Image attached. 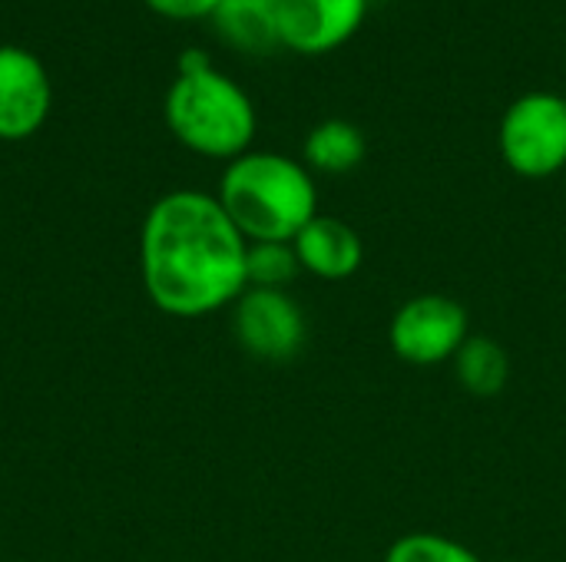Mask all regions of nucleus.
Instances as JSON below:
<instances>
[{
    "instance_id": "nucleus-1",
    "label": "nucleus",
    "mask_w": 566,
    "mask_h": 562,
    "mask_svg": "<svg viewBox=\"0 0 566 562\" xmlns=\"http://www.w3.org/2000/svg\"><path fill=\"white\" fill-rule=\"evenodd\" d=\"M249 242L216 195L176 189L153 202L139 232V275L149 301L172 318H202L249 288Z\"/></svg>"
},
{
    "instance_id": "nucleus-2",
    "label": "nucleus",
    "mask_w": 566,
    "mask_h": 562,
    "mask_svg": "<svg viewBox=\"0 0 566 562\" xmlns=\"http://www.w3.org/2000/svg\"><path fill=\"white\" fill-rule=\"evenodd\" d=\"M219 205L252 242H295L318 215V192L308 169L279 152H242L219 179Z\"/></svg>"
},
{
    "instance_id": "nucleus-3",
    "label": "nucleus",
    "mask_w": 566,
    "mask_h": 562,
    "mask_svg": "<svg viewBox=\"0 0 566 562\" xmlns=\"http://www.w3.org/2000/svg\"><path fill=\"white\" fill-rule=\"evenodd\" d=\"M166 123L186 149L229 162L249 152L255 136L252 99L196 46L179 53V76L166 93Z\"/></svg>"
},
{
    "instance_id": "nucleus-4",
    "label": "nucleus",
    "mask_w": 566,
    "mask_h": 562,
    "mask_svg": "<svg viewBox=\"0 0 566 562\" xmlns=\"http://www.w3.org/2000/svg\"><path fill=\"white\" fill-rule=\"evenodd\" d=\"M501 156L527 179L554 176L566 166V96L527 93L501 119Z\"/></svg>"
},
{
    "instance_id": "nucleus-5",
    "label": "nucleus",
    "mask_w": 566,
    "mask_h": 562,
    "mask_svg": "<svg viewBox=\"0 0 566 562\" xmlns=\"http://www.w3.org/2000/svg\"><path fill=\"white\" fill-rule=\"evenodd\" d=\"M232 331L245 354L269 364L298 358L308 338L305 311L275 288H245L232 305Z\"/></svg>"
},
{
    "instance_id": "nucleus-6",
    "label": "nucleus",
    "mask_w": 566,
    "mask_h": 562,
    "mask_svg": "<svg viewBox=\"0 0 566 562\" xmlns=\"http://www.w3.org/2000/svg\"><path fill=\"white\" fill-rule=\"evenodd\" d=\"M468 338V308L448 295H418L405 301L388 328L391 351L418 368L454 361Z\"/></svg>"
},
{
    "instance_id": "nucleus-7",
    "label": "nucleus",
    "mask_w": 566,
    "mask_h": 562,
    "mask_svg": "<svg viewBox=\"0 0 566 562\" xmlns=\"http://www.w3.org/2000/svg\"><path fill=\"white\" fill-rule=\"evenodd\" d=\"M53 106L46 66L23 46H0V139L17 142L33 136Z\"/></svg>"
},
{
    "instance_id": "nucleus-8",
    "label": "nucleus",
    "mask_w": 566,
    "mask_h": 562,
    "mask_svg": "<svg viewBox=\"0 0 566 562\" xmlns=\"http://www.w3.org/2000/svg\"><path fill=\"white\" fill-rule=\"evenodd\" d=\"M368 0H279L282 46L295 53H328L365 20Z\"/></svg>"
},
{
    "instance_id": "nucleus-9",
    "label": "nucleus",
    "mask_w": 566,
    "mask_h": 562,
    "mask_svg": "<svg viewBox=\"0 0 566 562\" xmlns=\"http://www.w3.org/2000/svg\"><path fill=\"white\" fill-rule=\"evenodd\" d=\"M292 245H295L302 272H308L322 282H345L365 262L361 235L335 215H315L295 235Z\"/></svg>"
},
{
    "instance_id": "nucleus-10",
    "label": "nucleus",
    "mask_w": 566,
    "mask_h": 562,
    "mask_svg": "<svg viewBox=\"0 0 566 562\" xmlns=\"http://www.w3.org/2000/svg\"><path fill=\"white\" fill-rule=\"evenodd\" d=\"M212 20L222 40L242 53H272L282 46L279 0H222Z\"/></svg>"
},
{
    "instance_id": "nucleus-11",
    "label": "nucleus",
    "mask_w": 566,
    "mask_h": 562,
    "mask_svg": "<svg viewBox=\"0 0 566 562\" xmlns=\"http://www.w3.org/2000/svg\"><path fill=\"white\" fill-rule=\"evenodd\" d=\"M458 384L474 397H497L511 381V354L494 338H468L454 354Z\"/></svg>"
},
{
    "instance_id": "nucleus-12",
    "label": "nucleus",
    "mask_w": 566,
    "mask_h": 562,
    "mask_svg": "<svg viewBox=\"0 0 566 562\" xmlns=\"http://www.w3.org/2000/svg\"><path fill=\"white\" fill-rule=\"evenodd\" d=\"M365 136L348 119H325L305 139V162L328 176H345L365 159Z\"/></svg>"
},
{
    "instance_id": "nucleus-13",
    "label": "nucleus",
    "mask_w": 566,
    "mask_h": 562,
    "mask_svg": "<svg viewBox=\"0 0 566 562\" xmlns=\"http://www.w3.org/2000/svg\"><path fill=\"white\" fill-rule=\"evenodd\" d=\"M302 265L292 242H252L245 252V285L285 291L298 278Z\"/></svg>"
},
{
    "instance_id": "nucleus-14",
    "label": "nucleus",
    "mask_w": 566,
    "mask_h": 562,
    "mask_svg": "<svg viewBox=\"0 0 566 562\" xmlns=\"http://www.w3.org/2000/svg\"><path fill=\"white\" fill-rule=\"evenodd\" d=\"M385 562H481V556L441 533H408L391 543Z\"/></svg>"
},
{
    "instance_id": "nucleus-15",
    "label": "nucleus",
    "mask_w": 566,
    "mask_h": 562,
    "mask_svg": "<svg viewBox=\"0 0 566 562\" xmlns=\"http://www.w3.org/2000/svg\"><path fill=\"white\" fill-rule=\"evenodd\" d=\"M149 10L169 20H196V17H212L222 0H146Z\"/></svg>"
},
{
    "instance_id": "nucleus-16",
    "label": "nucleus",
    "mask_w": 566,
    "mask_h": 562,
    "mask_svg": "<svg viewBox=\"0 0 566 562\" xmlns=\"http://www.w3.org/2000/svg\"><path fill=\"white\" fill-rule=\"evenodd\" d=\"M501 562H521V560H501Z\"/></svg>"
}]
</instances>
